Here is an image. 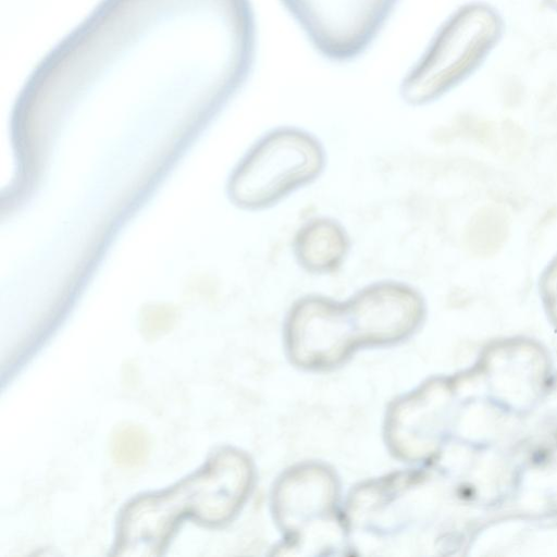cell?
I'll return each mask as SVG.
<instances>
[{
    "label": "cell",
    "mask_w": 557,
    "mask_h": 557,
    "mask_svg": "<svg viewBox=\"0 0 557 557\" xmlns=\"http://www.w3.org/2000/svg\"><path fill=\"white\" fill-rule=\"evenodd\" d=\"M422 311L420 296L394 283L371 286L346 304L307 298L288 318L289 354L301 367H331L359 346L406 337L420 323Z\"/></svg>",
    "instance_id": "6da1fadb"
},
{
    "label": "cell",
    "mask_w": 557,
    "mask_h": 557,
    "mask_svg": "<svg viewBox=\"0 0 557 557\" xmlns=\"http://www.w3.org/2000/svg\"><path fill=\"white\" fill-rule=\"evenodd\" d=\"M252 480L249 460L225 449L171 490L132 502L123 511L114 554L147 557L161 553L175 524L191 516L206 523L230 519L246 498Z\"/></svg>",
    "instance_id": "7a4b0ae2"
},
{
    "label": "cell",
    "mask_w": 557,
    "mask_h": 557,
    "mask_svg": "<svg viewBox=\"0 0 557 557\" xmlns=\"http://www.w3.org/2000/svg\"><path fill=\"white\" fill-rule=\"evenodd\" d=\"M502 20L482 3L465 5L442 27L419 63L406 77L404 98L432 100L469 75L495 46Z\"/></svg>",
    "instance_id": "3957f363"
},
{
    "label": "cell",
    "mask_w": 557,
    "mask_h": 557,
    "mask_svg": "<svg viewBox=\"0 0 557 557\" xmlns=\"http://www.w3.org/2000/svg\"><path fill=\"white\" fill-rule=\"evenodd\" d=\"M322 164V150L312 137L276 131L243 162L231 184L232 196L243 206L264 207L313 178Z\"/></svg>",
    "instance_id": "277c9868"
},
{
    "label": "cell",
    "mask_w": 557,
    "mask_h": 557,
    "mask_svg": "<svg viewBox=\"0 0 557 557\" xmlns=\"http://www.w3.org/2000/svg\"><path fill=\"white\" fill-rule=\"evenodd\" d=\"M336 485L323 468L307 466L286 474L275 491V515L290 537L304 540L306 530L334 518ZM332 522V521H327Z\"/></svg>",
    "instance_id": "5b68a950"
},
{
    "label": "cell",
    "mask_w": 557,
    "mask_h": 557,
    "mask_svg": "<svg viewBox=\"0 0 557 557\" xmlns=\"http://www.w3.org/2000/svg\"><path fill=\"white\" fill-rule=\"evenodd\" d=\"M347 250L343 230L334 222L317 220L298 234L296 251L300 263L310 271L324 272L335 269Z\"/></svg>",
    "instance_id": "8992f818"
},
{
    "label": "cell",
    "mask_w": 557,
    "mask_h": 557,
    "mask_svg": "<svg viewBox=\"0 0 557 557\" xmlns=\"http://www.w3.org/2000/svg\"><path fill=\"white\" fill-rule=\"evenodd\" d=\"M150 451V440L144 429L125 425L111 438V456L116 465L126 468L143 465Z\"/></svg>",
    "instance_id": "52a82bcc"
},
{
    "label": "cell",
    "mask_w": 557,
    "mask_h": 557,
    "mask_svg": "<svg viewBox=\"0 0 557 557\" xmlns=\"http://www.w3.org/2000/svg\"><path fill=\"white\" fill-rule=\"evenodd\" d=\"M547 4L557 10V0H545Z\"/></svg>",
    "instance_id": "ba28073f"
}]
</instances>
